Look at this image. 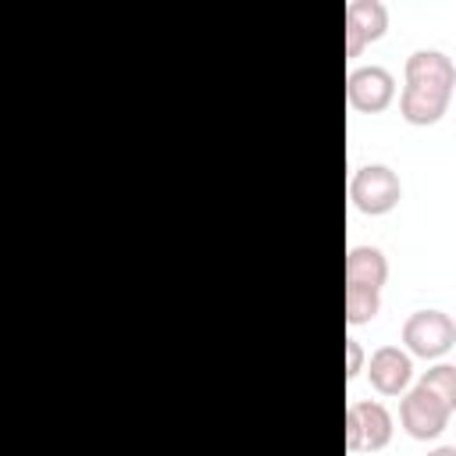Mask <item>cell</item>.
I'll return each instance as SVG.
<instances>
[{
	"mask_svg": "<svg viewBox=\"0 0 456 456\" xmlns=\"http://www.w3.org/2000/svg\"><path fill=\"white\" fill-rule=\"evenodd\" d=\"M349 200L360 214H388L403 200V182L388 164H363L349 178Z\"/></svg>",
	"mask_w": 456,
	"mask_h": 456,
	"instance_id": "obj_2",
	"label": "cell"
},
{
	"mask_svg": "<svg viewBox=\"0 0 456 456\" xmlns=\"http://www.w3.org/2000/svg\"><path fill=\"white\" fill-rule=\"evenodd\" d=\"M392 438V413L374 399H356L346 406V445L349 452H378Z\"/></svg>",
	"mask_w": 456,
	"mask_h": 456,
	"instance_id": "obj_4",
	"label": "cell"
},
{
	"mask_svg": "<svg viewBox=\"0 0 456 456\" xmlns=\"http://www.w3.org/2000/svg\"><path fill=\"white\" fill-rule=\"evenodd\" d=\"M378 310H381V292L346 285V321L349 324H367L378 317Z\"/></svg>",
	"mask_w": 456,
	"mask_h": 456,
	"instance_id": "obj_10",
	"label": "cell"
},
{
	"mask_svg": "<svg viewBox=\"0 0 456 456\" xmlns=\"http://www.w3.org/2000/svg\"><path fill=\"white\" fill-rule=\"evenodd\" d=\"M395 96V78L388 68L381 64H363V68H353L349 78H346V100L349 107L363 110V114H378L392 103Z\"/></svg>",
	"mask_w": 456,
	"mask_h": 456,
	"instance_id": "obj_6",
	"label": "cell"
},
{
	"mask_svg": "<svg viewBox=\"0 0 456 456\" xmlns=\"http://www.w3.org/2000/svg\"><path fill=\"white\" fill-rule=\"evenodd\" d=\"M449 417H452V410H449L431 388H424L420 381H417V385L403 395V403H399V424L406 428L410 438H420V442L438 438V435L445 431Z\"/></svg>",
	"mask_w": 456,
	"mask_h": 456,
	"instance_id": "obj_5",
	"label": "cell"
},
{
	"mask_svg": "<svg viewBox=\"0 0 456 456\" xmlns=\"http://www.w3.org/2000/svg\"><path fill=\"white\" fill-rule=\"evenodd\" d=\"M388 28V7L381 0H349L346 4V53L356 57L367 43L381 39Z\"/></svg>",
	"mask_w": 456,
	"mask_h": 456,
	"instance_id": "obj_7",
	"label": "cell"
},
{
	"mask_svg": "<svg viewBox=\"0 0 456 456\" xmlns=\"http://www.w3.org/2000/svg\"><path fill=\"white\" fill-rule=\"evenodd\" d=\"M385 278H388V260L378 246H353L346 253V285L381 292Z\"/></svg>",
	"mask_w": 456,
	"mask_h": 456,
	"instance_id": "obj_9",
	"label": "cell"
},
{
	"mask_svg": "<svg viewBox=\"0 0 456 456\" xmlns=\"http://www.w3.org/2000/svg\"><path fill=\"white\" fill-rule=\"evenodd\" d=\"M403 342L410 356L438 360L456 346V321L445 310H417L403 324Z\"/></svg>",
	"mask_w": 456,
	"mask_h": 456,
	"instance_id": "obj_3",
	"label": "cell"
},
{
	"mask_svg": "<svg viewBox=\"0 0 456 456\" xmlns=\"http://www.w3.org/2000/svg\"><path fill=\"white\" fill-rule=\"evenodd\" d=\"M456 64L442 50H413L406 57V86L399 96V114L410 125H435L452 100Z\"/></svg>",
	"mask_w": 456,
	"mask_h": 456,
	"instance_id": "obj_1",
	"label": "cell"
},
{
	"mask_svg": "<svg viewBox=\"0 0 456 456\" xmlns=\"http://www.w3.org/2000/svg\"><path fill=\"white\" fill-rule=\"evenodd\" d=\"M367 378L381 395H403L413 378V356L399 346H381L367 360Z\"/></svg>",
	"mask_w": 456,
	"mask_h": 456,
	"instance_id": "obj_8",
	"label": "cell"
},
{
	"mask_svg": "<svg viewBox=\"0 0 456 456\" xmlns=\"http://www.w3.org/2000/svg\"><path fill=\"white\" fill-rule=\"evenodd\" d=\"M363 370V349L360 338H346V378H356Z\"/></svg>",
	"mask_w": 456,
	"mask_h": 456,
	"instance_id": "obj_12",
	"label": "cell"
},
{
	"mask_svg": "<svg viewBox=\"0 0 456 456\" xmlns=\"http://www.w3.org/2000/svg\"><path fill=\"white\" fill-rule=\"evenodd\" d=\"M428 456H456V445H438V449H431Z\"/></svg>",
	"mask_w": 456,
	"mask_h": 456,
	"instance_id": "obj_13",
	"label": "cell"
},
{
	"mask_svg": "<svg viewBox=\"0 0 456 456\" xmlns=\"http://www.w3.org/2000/svg\"><path fill=\"white\" fill-rule=\"evenodd\" d=\"M420 385L431 388L449 410H456V363H435L420 374Z\"/></svg>",
	"mask_w": 456,
	"mask_h": 456,
	"instance_id": "obj_11",
	"label": "cell"
}]
</instances>
